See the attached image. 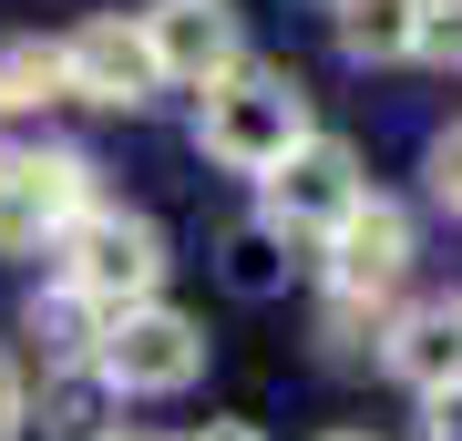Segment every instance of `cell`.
Segmentation results:
<instances>
[{
	"mask_svg": "<svg viewBox=\"0 0 462 441\" xmlns=\"http://www.w3.org/2000/svg\"><path fill=\"white\" fill-rule=\"evenodd\" d=\"M380 370L421 400H452L462 390V308L452 298H421V308L380 318Z\"/></svg>",
	"mask_w": 462,
	"mask_h": 441,
	"instance_id": "ba28073f",
	"label": "cell"
},
{
	"mask_svg": "<svg viewBox=\"0 0 462 441\" xmlns=\"http://www.w3.org/2000/svg\"><path fill=\"white\" fill-rule=\"evenodd\" d=\"M93 441H154V431H124V421H103V431H93Z\"/></svg>",
	"mask_w": 462,
	"mask_h": 441,
	"instance_id": "ac0fdd59",
	"label": "cell"
},
{
	"mask_svg": "<svg viewBox=\"0 0 462 441\" xmlns=\"http://www.w3.org/2000/svg\"><path fill=\"white\" fill-rule=\"evenodd\" d=\"M32 431V380H21V360L0 349V441H21Z\"/></svg>",
	"mask_w": 462,
	"mask_h": 441,
	"instance_id": "2e32d148",
	"label": "cell"
},
{
	"mask_svg": "<svg viewBox=\"0 0 462 441\" xmlns=\"http://www.w3.org/2000/svg\"><path fill=\"white\" fill-rule=\"evenodd\" d=\"M42 236H51V216H42V196H32V164L0 144V257H32Z\"/></svg>",
	"mask_w": 462,
	"mask_h": 441,
	"instance_id": "4fadbf2b",
	"label": "cell"
},
{
	"mask_svg": "<svg viewBox=\"0 0 462 441\" xmlns=\"http://www.w3.org/2000/svg\"><path fill=\"white\" fill-rule=\"evenodd\" d=\"M309 133H319L309 93H298L278 62H236V72H216L196 93V144L226 164V175H267V164H288Z\"/></svg>",
	"mask_w": 462,
	"mask_h": 441,
	"instance_id": "6da1fadb",
	"label": "cell"
},
{
	"mask_svg": "<svg viewBox=\"0 0 462 441\" xmlns=\"http://www.w3.org/2000/svg\"><path fill=\"white\" fill-rule=\"evenodd\" d=\"M349 62H411V0H329Z\"/></svg>",
	"mask_w": 462,
	"mask_h": 441,
	"instance_id": "8fae6325",
	"label": "cell"
},
{
	"mask_svg": "<svg viewBox=\"0 0 462 441\" xmlns=\"http://www.w3.org/2000/svg\"><path fill=\"white\" fill-rule=\"evenodd\" d=\"M51 246H62V288L83 298L93 318L165 298V226H154V216H134V206H93V216H72Z\"/></svg>",
	"mask_w": 462,
	"mask_h": 441,
	"instance_id": "7a4b0ae2",
	"label": "cell"
},
{
	"mask_svg": "<svg viewBox=\"0 0 462 441\" xmlns=\"http://www.w3.org/2000/svg\"><path fill=\"white\" fill-rule=\"evenodd\" d=\"M298 236H278L267 216H247V226H226V288L236 298H288V278H298V257H288Z\"/></svg>",
	"mask_w": 462,
	"mask_h": 441,
	"instance_id": "9c48e42d",
	"label": "cell"
},
{
	"mask_svg": "<svg viewBox=\"0 0 462 441\" xmlns=\"http://www.w3.org/2000/svg\"><path fill=\"white\" fill-rule=\"evenodd\" d=\"M411 62H462V0H411Z\"/></svg>",
	"mask_w": 462,
	"mask_h": 441,
	"instance_id": "5bb4252c",
	"label": "cell"
},
{
	"mask_svg": "<svg viewBox=\"0 0 462 441\" xmlns=\"http://www.w3.org/2000/svg\"><path fill=\"white\" fill-rule=\"evenodd\" d=\"M185 441H267L257 421H206V431H185Z\"/></svg>",
	"mask_w": 462,
	"mask_h": 441,
	"instance_id": "e0dca14e",
	"label": "cell"
},
{
	"mask_svg": "<svg viewBox=\"0 0 462 441\" xmlns=\"http://www.w3.org/2000/svg\"><path fill=\"white\" fill-rule=\"evenodd\" d=\"M93 370H103L114 400H175V390L206 380V328L185 318V308H165V298L114 308V318L93 328Z\"/></svg>",
	"mask_w": 462,
	"mask_h": 441,
	"instance_id": "3957f363",
	"label": "cell"
},
{
	"mask_svg": "<svg viewBox=\"0 0 462 441\" xmlns=\"http://www.w3.org/2000/svg\"><path fill=\"white\" fill-rule=\"evenodd\" d=\"M411 257H421L411 206L360 196V206L329 226V298H349V308H391V298H401V278H411Z\"/></svg>",
	"mask_w": 462,
	"mask_h": 441,
	"instance_id": "5b68a950",
	"label": "cell"
},
{
	"mask_svg": "<svg viewBox=\"0 0 462 441\" xmlns=\"http://www.w3.org/2000/svg\"><path fill=\"white\" fill-rule=\"evenodd\" d=\"M103 400H114V390H103L93 360H51V370H42V431L93 441V431H103Z\"/></svg>",
	"mask_w": 462,
	"mask_h": 441,
	"instance_id": "30bf717a",
	"label": "cell"
},
{
	"mask_svg": "<svg viewBox=\"0 0 462 441\" xmlns=\"http://www.w3.org/2000/svg\"><path fill=\"white\" fill-rule=\"evenodd\" d=\"M62 72H72V103H103V114H144L165 82H154V51L134 21H83V32H62Z\"/></svg>",
	"mask_w": 462,
	"mask_h": 441,
	"instance_id": "52a82bcc",
	"label": "cell"
},
{
	"mask_svg": "<svg viewBox=\"0 0 462 441\" xmlns=\"http://www.w3.org/2000/svg\"><path fill=\"white\" fill-rule=\"evenodd\" d=\"M134 32H144V51H154V82H185V93H206L216 72L247 62V41H236V11H226V0H154Z\"/></svg>",
	"mask_w": 462,
	"mask_h": 441,
	"instance_id": "8992f818",
	"label": "cell"
},
{
	"mask_svg": "<svg viewBox=\"0 0 462 441\" xmlns=\"http://www.w3.org/2000/svg\"><path fill=\"white\" fill-rule=\"evenodd\" d=\"M421 175H431V206H442V216H462V124H442V133H431Z\"/></svg>",
	"mask_w": 462,
	"mask_h": 441,
	"instance_id": "9a60e30c",
	"label": "cell"
},
{
	"mask_svg": "<svg viewBox=\"0 0 462 441\" xmlns=\"http://www.w3.org/2000/svg\"><path fill=\"white\" fill-rule=\"evenodd\" d=\"M257 196H267L257 216H267L278 236H329L339 216L370 196V175H360V154H349L339 133H309L288 164H267V175H257Z\"/></svg>",
	"mask_w": 462,
	"mask_h": 441,
	"instance_id": "277c9868",
	"label": "cell"
},
{
	"mask_svg": "<svg viewBox=\"0 0 462 441\" xmlns=\"http://www.w3.org/2000/svg\"><path fill=\"white\" fill-rule=\"evenodd\" d=\"M42 103H72L62 41H11L0 51V114H42Z\"/></svg>",
	"mask_w": 462,
	"mask_h": 441,
	"instance_id": "7c38bea8",
	"label": "cell"
},
{
	"mask_svg": "<svg viewBox=\"0 0 462 441\" xmlns=\"http://www.w3.org/2000/svg\"><path fill=\"white\" fill-rule=\"evenodd\" d=\"M329 441H370V431H329Z\"/></svg>",
	"mask_w": 462,
	"mask_h": 441,
	"instance_id": "d6986e66",
	"label": "cell"
}]
</instances>
